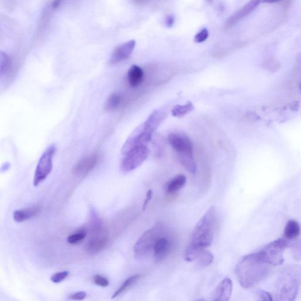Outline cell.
Returning a JSON list of instances; mask_svg holds the SVG:
<instances>
[{"instance_id":"6da1fadb","label":"cell","mask_w":301,"mask_h":301,"mask_svg":"<svg viewBox=\"0 0 301 301\" xmlns=\"http://www.w3.org/2000/svg\"><path fill=\"white\" fill-rule=\"evenodd\" d=\"M272 266L257 252L241 258L235 267V273L243 288L251 289L268 276Z\"/></svg>"},{"instance_id":"7a4b0ae2","label":"cell","mask_w":301,"mask_h":301,"mask_svg":"<svg viewBox=\"0 0 301 301\" xmlns=\"http://www.w3.org/2000/svg\"><path fill=\"white\" fill-rule=\"evenodd\" d=\"M301 286V266L291 265L281 271L275 284V300L292 301L297 298Z\"/></svg>"},{"instance_id":"3957f363","label":"cell","mask_w":301,"mask_h":301,"mask_svg":"<svg viewBox=\"0 0 301 301\" xmlns=\"http://www.w3.org/2000/svg\"><path fill=\"white\" fill-rule=\"evenodd\" d=\"M217 214L214 207H211L196 225L192 233L191 243L208 248L214 241Z\"/></svg>"},{"instance_id":"277c9868","label":"cell","mask_w":301,"mask_h":301,"mask_svg":"<svg viewBox=\"0 0 301 301\" xmlns=\"http://www.w3.org/2000/svg\"><path fill=\"white\" fill-rule=\"evenodd\" d=\"M169 232L168 227L161 223H157L152 228L147 230L133 247L135 257L140 259L153 252L155 244L159 239Z\"/></svg>"},{"instance_id":"5b68a950","label":"cell","mask_w":301,"mask_h":301,"mask_svg":"<svg viewBox=\"0 0 301 301\" xmlns=\"http://www.w3.org/2000/svg\"><path fill=\"white\" fill-rule=\"evenodd\" d=\"M289 246V240L280 238L267 244L258 251L261 256L271 266L280 265L283 263V252Z\"/></svg>"},{"instance_id":"8992f818","label":"cell","mask_w":301,"mask_h":301,"mask_svg":"<svg viewBox=\"0 0 301 301\" xmlns=\"http://www.w3.org/2000/svg\"><path fill=\"white\" fill-rule=\"evenodd\" d=\"M154 131L150 129L146 122L134 130L122 147L121 153L126 155L138 147L146 146L151 140Z\"/></svg>"},{"instance_id":"52a82bcc","label":"cell","mask_w":301,"mask_h":301,"mask_svg":"<svg viewBox=\"0 0 301 301\" xmlns=\"http://www.w3.org/2000/svg\"><path fill=\"white\" fill-rule=\"evenodd\" d=\"M56 148L55 145H51L45 150L39 158L34 177V186L38 187L52 172L53 167V159L56 154Z\"/></svg>"},{"instance_id":"ba28073f","label":"cell","mask_w":301,"mask_h":301,"mask_svg":"<svg viewBox=\"0 0 301 301\" xmlns=\"http://www.w3.org/2000/svg\"><path fill=\"white\" fill-rule=\"evenodd\" d=\"M149 150L146 146L135 148L126 155L121 163L120 168L124 172H130L137 169L147 160Z\"/></svg>"},{"instance_id":"9c48e42d","label":"cell","mask_w":301,"mask_h":301,"mask_svg":"<svg viewBox=\"0 0 301 301\" xmlns=\"http://www.w3.org/2000/svg\"><path fill=\"white\" fill-rule=\"evenodd\" d=\"M174 244V237L171 232L160 238L153 250L155 262L160 263L168 256Z\"/></svg>"},{"instance_id":"30bf717a","label":"cell","mask_w":301,"mask_h":301,"mask_svg":"<svg viewBox=\"0 0 301 301\" xmlns=\"http://www.w3.org/2000/svg\"><path fill=\"white\" fill-rule=\"evenodd\" d=\"M169 141L170 145L179 155H193L191 141L184 133L178 132L170 133Z\"/></svg>"},{"instance_id":"8fae6325","label":"cell","mask_w":301,"mask_h":301,"mask_svg":"<svg viewBox=\"0 0 301 301\" xmlns=\"http://www.w3.org/2000/svg\"><path fill=\"white\" fill-rule=\"evenodd\" d=\"M135 45V41L132 39V40L119 45L113 50L112 56H111L109 63L112 65H115L129 58L132 55Z\"/></svg>"},{"instance_id":"7c38bea8","label":"cell","mask_w":301,"mask_h":301,"mask_svg":"<svg viewBox=\"0 0 301 301\" xmlns=\"http://www.w3.org/2000/svg\"><path fill=\"white\" fill-rule=\"evenodd\" d=\"M261 2V0H251L237 13L230 17L226 22L225 27L228 28L232 27L241 19L248 16L258 6Z\"/></svg>"},{"instance_id":"4fadbf2b","label":"cell","mask_w":301,"mask_h":301,"mask_svg":"<svg viewBox=\"0 0 301 301\" xmlns=\"http://www.w3.org/2000/svg\"><path fill=\"white\" fill-rule=\"evenodd\" d=\"M98 156L93 154L79 161L74 167L73 172L76 175L85 176L89 174L97 164Z\"/></svg>"},{"instance_id":"5bb4252c","label":"cell","mask_w":301,"mask_h":301,"mask_svg":"<svg viewBox=\"0 0 301 301\" xmlns=\"http://www.w3.org/2000/svg\"><path fill=\"white\" fill-rule=\"evenodd\" d=\"M233 290V284L231 279L226 278L216 288L213 300L215 301H228L231 298Z\"/></svg>"},{"instance_id":"9a60e30c","label":"cell","mask_w":301,"mask_h":301,"mask_svg":"<svg viewBox=\"0 0 301 301\" xmlns=\"http://www.w3.org/2000/svg\"><path fill=\"white\" fill-rule=\"evenodd\" d=\"M109 239L106 236L96 237L92 238L85 246V249L88 253L95 254L106 248Z\"/></svg>"},{"instance_id":"2e32d148","label":"cell","mask_w":301,"mask_h":301,"mask_svg":"<svg viewBox=\"0 0 301 301\" xmlns=\"http://www.w3.org/2000/svg\"><path fill=\"white\" fill-rule=\"evenodd\" d=\"M40 211L38 206H33L29 208L16 210L13 213V218L17 223H22L31 219L38 215Z\"/></svg>"},{"instance_id":"e0dca14e","label":"cell","mask_w":301,"mask_h":301,"mask_svg":"<svg viewBox=\"0 0 301 301\" xmlns=\"http://www.w3.org/2000/svg\"><path fill=\"white\" fill-rule=\"evenodd\" d=\"M144 72L140 67L133 65L128 72V81L131 87H137L142 83L144 79Z\"/></svg>"},{"instance_id":"ac0fdd59","label":"cell","mask_w":301,"mask_h":301,"mask_svg":"<svg viewBox=\"0 0 301 301\" xmlns=\"http://www.w3.org/2000/svg\"><path fill=\"white\" fill-rule=\"evenodd\" d=\"M301 232L300 224L297 221L291 220L286 223L284 229V238L289 241L297 239Z\"/></svg>"},{"instance_id":"d6986e66","label":"cell","mask_w":301,"mask_h":301,"mask_svg":"<svg viewBox=\"0 0 301 301\" xmlns=\"http://www.w3.org/2000/svg\"><path fill=\"white\" fill-rule=\"evenodd\" d=\"M187 178L184 175H179L173 178L167 184L166 191L167 194L171 195L180 191L186 185Z\"/></svg>"},{"instance_id":"ffe728a7","label":"cell","mask_w":301,"mask_h":301,"mask_svg":"<svg viewBox=\"0 0 301 301\" xmlns=\"http://www.w3.org/2000/svg\"><path fill=\"white\" fill-rule=\"evenodd\" d=\"M205 249L195 244L190 243L186 250L184 258L188 262L197 261Z\"/></svg>"},{"instance_id":"44dd1931","label":"cell","mask_w":301,"mask_h":301,"mask_svg":"<svg viewBox=\"0 0 301 301\" xmlns=\"http://www.w3.org/2000/svg\"><path fill=\"white\" fill-rule=\"evenodd\" d=\"M140 275H135L128 278V279L125 281L124 283L122 284L120 287L115 292L114 294H113L112 297L113 299V298H115L120 296L122 294L124 293L125 292L129 290L132 286L137 282L138 280L140 279Z\"/></svg>"},{"instance_id":"7402d4cb","label":"cell","mask_w":301,"mask_h":301,"mask_svg":"<svg viewBox=\"0 0 301 301\" xmlns=\"http://www.w3.org/2000/svg\"><path fill=\"white\" fill-rule=\"evenodd\" d=\"M180 163L184 166V168L187 169L192 174H195L197 171V166H196L195 161L193 155H179Z\"/></svg>"},{"instance_id":"603a6c76","label":"cell","mask_w":301,"mask_h":301,"mask_svg":"<svg viewBox=\"0 0 301 301\" xmlns=\"http://www.w3.org/2000/svg\"><path fill=\"white\" fill-rule=\"evenodd\" d=\"M194 109V106L191 102L184 105H177L172 110V114L177 117H182L187 113L191 112Z\"/></svg>"},{"instance_id":"cb8c5ba5","label":"cell","mask_w":301,"mask_h":301,"mask_svg":"<svg viewBox=\"0 0 301 301\" xmlns=\"http://www.w3.org/2000/svg\"><path fill=\"white\" fill-rule=\"evenodd\" d=\"M122 101H123V96L117 94H113L108 98L105 108L107 111L115 110L120 106Z\"/></svg>"},{"instance_id":"d4e9b609","label":"cell","mask_w":301,"mask_h":301,"mask_svg":"<svg viewBox=\"0 0 301 301\" xmlns=\"http://www.w3.org/2000/svg\"><path fill=\"white\" fill-rule=\"evenodd\" d=\"M288 248H291L292 256L295 260H301V239L289 241Z\"/></svg>"},{"instance_id":"484cf974","label":"cell","mask_w":301,"mask_h":301,"mask_svg":"<svg viewBox=\"0 0 301 301\" xmlns=\"http://www.w3.org/2000/svg\"><path fill=\"white\" fill-rule=\"evenodd\" d=\"M214 256L211 252L204 250L199 259L197 261L198 265L201 267L208 266L212 263Z\"/></svg>"},{"instance_id":"4316f807","label":"cell","mask_w":301,"mask_h":301,"mask_svg":"<svg viewBox=\"0 0 301 301\" xmlns=\"http://www.w3.org/2000/svg\"><path fill=\"white\" fill-rule=\"evenodd\" d=\"M10 65V58L6 53L1 52L0 55V74L2 76L7 72Z\"/></svg>"},{"instance_id":"83f0119b","label":"cell","mask_w":301,"mask_h":301,"mask_svg":"<svg viewBox=\"0 0 301 301\" xmlns=\"http://www.w3.org/2000/svg\"><path fill=\"white\" fill-rule=\"evenodd\" d=\"M86 236L87 234L85 231L76 232L68 237L67 242L70 244H75L85 239Z\"/></svg>"},{"instance_id":"f1b7e54d","label":"cell","mask_w":301,"mask_h":301,"mask_svg":"<svg viewBox=\"0 0 301 301\" xmlns=\"http://www.w3.org/2000/svg\"><path fill=\"white\" fill-rule=\"evenodd\" d=\"M70 274L69 271H64L62 272H56V273L52 275L51 277V281L55 283L61 282L65 279L69 277Z\"/></svg>"},{"instance_id":"f546056e","label":"cell","mask_w":301,"mask_h":301,"mask_svg":"<svg viewBox=\"0 0 301 301\" xmlns=\"http://www.w3.org/2000/svg\"><path fill=\"white\" fill-rule=\"evenodd\" d=\"M209 36V33L207 28H203L195 36L194 41L197 43H202L206 41Z\"/></svg>"},{"instance_id":"4dcf8cb0","label":"cell","mask_w":301,"mask_h":301,"mask_svg":"<svg viewBox=\"0 0 301 301\" xmlns=\"http://www.w3.org/2000/svg\"><path fill=\"white\" fill-rule=\"evenodd\" d=\"M93 281L96 285L101 286V287H107L109 285V281L101 275H95L93 277Z\"/></svg>"},{"instance_id":"1f68e13d","label":"cell","mask_w":301,"mask_h":301,"mask_svg":"<svg viewBox=\"0 0 301 301\" xmlns=\"http://www.w3.org/2000/svg\"><path fill=\"white\" fill-rule=\"evenodd\" d=\"M257 297L258 300L260 301H272L274 298L269 292L261 290L258 292Z\"/></svg>"},{"instance_id":"d6a6232c","label":"cell","mask_w":301,"mask_h":301,"mask_svg":"<svg viewBox=\"0 0 301 301\" xmlns=\"http://www.w3.org/2000/svg\"><path fill=\"white\" fill-rule=\"evenodd\" d=\"M87 297V294L86 292L84 291H80L76 292V293H75L70 295L69 297V299L72 300H78L81 301L83 300Z\"/></svg>"},{"instance_id":"836d02e7","label":"cell","mask_w":301,"mask_h":301,"mask_svg":"<svg viewBox=\"0 0 301 301\" xmlns=\"http://www.w3.org/2000/svg\"><path fill=\"white\" fill-rule=\"evenodd\" d=\"M152 197V191L151 189H150L149 191H148L146 194V200H145L143 206V209L145 210L147 208V206L148 204L150 203V200H151Z\"/></svg>"},{"instance_id":"e575fe53","label":"cell","mask_w":301,"mask_h":301,"mask_svg":"<svg viewBox=\"0 0 301 301\" xmlns=\"http://www.w3.org/2000/svg\"><path fill=\"white\" fill-rule=\"evenodd\" d=\"M175 22V19L172 16H168L166 19V25L167 27L171 28L174 25Z\"/></svg>"},{"instance_id":"d590c367","label":"cell","mask_w":301,"mask_h":301,"mask_svg":"<svg viewBox=\"0 0 301 301\" xmlns=\"http://www.w3.org/2000/svg\"><path fill=\"white\" fill-rule=\"evenodd\" d=\"M65 0H54L52 4V7L54 9L58 8L59 6H61V4H63V2Z\"/></svg>"},{"instance_id":"8d00e7d4","label":"cell","mask_w":301,"mask_h":301,"mask_svg":"<svg viewBox=\"0 0 301 301\" xmlns=\"http://www.w3.org/2000/svg\"><path fill=\"white\" fill-rule=\"evenodd\" d=\"M280 0H261V2H264V3H274L280 1Z\"/></svg>"},{"instance_id":"74e56055","label":"cell","mask_w":301,"mask_h":301,"mask_svg":"<svg viewBox=\"0 0 301 301\" xmlns=\"http://www.w3.org/2000/svg\"><path fill=\"white\" fill-rule=\"evenodd\" d=\"M10 164L8 163L5 164L1 168V172L7 171L8 169H9Z\"/></svg>"},{"instance_id":"f35d334b","label":"cell","mask_w":301,"mask_h":301,"mask_svg":"<svg viewBox=\"0 0 301 301\" xmlns=\"http://www.w3.org/2000/svg\"><path fill=\"white\" fill-rule=\"evenodd\" d=\"M207 1H208V2H209V3H211V2L214 1V0H207Z\"/></svg>"},{"instance_id":"ab89813d","label":"cell","mask_w":301,"mask_h":301,"mask_svg":"<svg viewBox=\"0 0 301 301\" xmlns=\"http://www.w3.org/2000/svg\"><path fill=\"white\" fill-rule=\"evenodd\" d=\"M300 89L301 92V84H300Z\"/></svg>"}]
</instances>
